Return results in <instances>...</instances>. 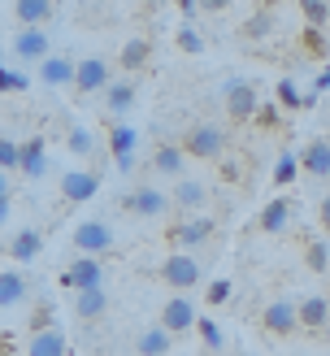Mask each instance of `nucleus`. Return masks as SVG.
<instances>
[{"mask_svg":"<svg viewBox=\"0 0 330 356\" xmlns=\"http://www.w3.org/2000/svg\"><path fill=\"white\" fill-rule=\"evenodd\" d=\"M165 239L174 243V252H187V248H200L213 239V218H200V213H191V218H179L170 230H165Z\"/></svg>","mask_w":330,"mask_h":356,"instance_id":"4","label":"nucleus"},{"mask_svg":"<svg viewBox=\"0 0 330 356\" xmlns=\"http://www.w3.org/2000/svg\"><path fill=\"white\" fill-rule=\"evenodd\" d=\"M156 278H161L165 287H174V291H191V287H200V261L187 257V252H170L161 265H156Z\"/></svg>","mask_w":330,"mask_h":356,"instance_id":"2","label":"nucleus"},{"mask_svg":"<svg viewBox=\"0 0 330 356\" xmlns=\"http://www.w3.org/2000/svg\"><path fill=\"white\" fill-rule=\"evenodd\" d=\"M204 200H208V191H204L200 178H179V183H174V204L179 209H200Z\"/></svg>","mask_w":330,"mask_h":356,"instance_id":"27","label":"nucleus"},{"mask_svg":"<svg viewBox=\"0 0 330 356\" xmlns=\"http://www.w3.org/2000/svg\"><path fill=\"white\" fill-rule=\"evenodd\" d=\"M261 326H265L270 334H291L295 326H300V313H295V300H270L265 309H261Z\"/></svg>","mask_w":330,"mask_h":356,"instance_id":"9","label":"nucleus"},{"mask_svg":"<svg viewBox=\"0 0 330 356\" xmlns=\"http://www.w3.org/2000/svg\"><path fill=\"white\" fill-rule=\"evenodd\" d=\"M9 213H13V195H0V226L9 222Z\"/></svg>","mask_w":330,"mask_h":356,"instance_id":"45","label":"nucleus"},{"mask_svg":"<svg viewBox=\"0 0 330 356\" xmlns=\"http://www.w3.org/2000/svg\"><path fill=\"white\" fill-rule=\"evenodd\" d=\"M113 226L109 222H100V218H87V222H79L74 226V248L83 257H100V252H109L113 248Z\"/></svg>","mask_w":330,"mask_h":356,"instance_id":"6","label":"nucleus"},{"mask_svg":"<svg viewBox=\"0 0 330 356\" xmlns=\"http://www.w3.org/2000/svg\"><path fill=\"white\" fill-rule=\"evenodd\" d=\"M322 226L330 230V195H326V200H322Z\"/></svg>","mask_w":330,"mask_h":356,"instance_id":"46","label":"nucleus"},{"mask_svg":"<svg viewBox=\"0 0 330 356\" xmlns=\"http://www.w3.org/2000/svg\"><path fill=\"white\" fill-rule=\"evenodd\" d=\"M113 83V70L104 57H83L74 65V92L79 96H104V87Z\"/></svg>","mask_w":330,"mask_h":356,"instance_id":"5","label":"nucleus"},{"mask_svg":"<svg viewBox=\"0 0 330 356\" xmlns=\"http://www.w3.org/2000/svg\"><path fill=\"white\" fill-rule=\"evenodd\" d=\"M300 9H304L308 26H326L330 22V5H326V0H300Z\"/></svg>","mask_w":330,"mask_h":356,"instance_id":"34","label":"nucleus"},{"mask_svg":"<svg viewBox=\"0 0 330 356\" xmlns=\"http://www.w3.org/2000/svg\"><path fill=\"white\" fill-rule=\"evenodd\" d=\"M274 31V13H256L248 17V35H270Z\"/></svg>","mask_w":330,"mask_h":356,"instance_id":"40","label":"nucleus"},{"mask_svg":"<svg viewBox=\"0 0 330 356\" xmlns=\"http://www.w3.org/2000/svg\"><path fill=\"white\" fill-rule=\"evenodd\" d=\"M26 74H17V70H9V65H0V92H26Z\"/></svg>","mask_w":330,"mask_h":356,"instance_id":"37","label":"nucleus"},{"mask_svg":"<svg viewBox=\"0 0 330 356\" xmlns=\"http://www.w3.org/2000/svg\"><path fill=\"white\" fill-rule=\"evenodd\" d=\"M196 330H200V339H204V348H208V352H222V348H226V339H222V330H217L213 317H200Z\"/></svg>","mask_w":330,"mask_h":356,"instance_id":"33","label":"nucleus"},{"mask_svg":"<svg viewBox=\"0 0 330 356\" xmlns=\"http://www.w3.org/2000/svg\"><path fill=\"white\" fill-rule=\"evenodd\" d=\"M170 348H174V334L161 330V326H148V330L135 334V352L139 356H170Z\"/></svg>","mask_w":330,"mask_h":356,"instance_id":"21","label":"nucleus"},{"mask_svg":"<svg viewBox=\"0 0 330 356\" xmlns=\"http://www.w3.org/2000/svg\"><path fill=\"white\" fill-rule=\"evenodd\" d=\"M135 104V79H113L104 87V109L109 113H126Z\"/></svg>","mask_w":330,"mask_h":356,"instance_id":"24","label":"nucleus"},{"mask_svg":"<svg viewBox=\"0 0 330 356\" xmlns=\"http://www.w3.org/2000/svg\"><path fill=\"white\" fill-rule=\"evenodd\" d=\"M26 356H69L65 348V334L57 326H48V330H35L31 334V343H26Z\"/></svg>","mask_w":330,"mask_h":356,"instance_id":"19","label":"nucleus"},{"mask_svg":"<svg viewBox=\"0 0 330 356\" xmlns=\"http://www.w3.org/2000/svg\"><path fill=\"white\" fill-rule=\"evenodd\" d=\"M48 48H52L48 26H17V35H13V52H17L22 61H44Z\"/></svg>","mask_w":330,"mask_h":356,"instance_id":"11","label":"nucleus"},{"mask_svg":"<svg viewBox=\"0 0 330 356\" xmlns=\"http://www.w3.org/2000/svg\"><path fill=\"white\" fill-rule=\"evenodd\" d=\"M222 104H226V118H231V122H252L256 109H261L256 87H252L248 79H226V87H222Z\"/></svg>","mask_w":330,"mask_h":356,"instance_id":"3","label":"nucleus"},{"mask_svg":"<svg viewBox=\"0 0 330 356\" xmlns=\"http://www.w3.org/2000/svg\"><path fill=\"white\" fill-rule=\"evenodd\" d=\"M22 165V144H17V139H9V135H0V170H17Z\"/></svg>","mask_w":330,"mask_h":356,"instance_id":"30","label":"nucleus"},{"mask_svg":"<svg viewBox=\"0 0 330 356\" xmlns=\"http://www.w3.org/2000/svg\"><path fill=\"white\" fill-rule=\"evenodd\" d=\"M278 109H304V92H300L291 79L278 83Z\"/></svg>","mask_w":330,"mask_h":356,"instance_id":"31","label":"nucleus"},{"mask_svg":"<svg viewBox=\"0 0 330 356\" xmlns=\"http://www.w3.org/2000/svg\"><path fill=\"white\" fill-rule=\"evenodd\" d=\"M0 195H9V170H0Z\"/></svg>","mask_w":330,"mask_h":356,"instance_id":"47","label":"nucleus"},{"mask_svg":"<svg viewBox=\"0 0 330 356\" xmlns=\"http://www.w3.org/2000/svg\"><path fill=\"white\" fill-rule=\"evenodd\" d=\"M204 300H208V305H222V300H231V282H226V278H217V282H208V291H204Z\"/></svg>","mask_w":330,"mask_h":356,"instance_id":"39","label":"nucleus"},{"mask_svg":"<svg viewBox=\"0 0 330 356\" xmlns=\"http://www.w3.org/2000/svg\"><path fill=\"white\" fill-rule=\"evenodd\" d=\"M313 92H317V96H322V92H330V65L322 70V74H317V79H313Z\"/></svg>","mask_w":330,"mask_h":356,"instance_id":"44","label":"nucleus"},{"mask_svg":"<svg viewBox=\"0 0 330 356\" xmlns=\"http://www.w3.org/2000/svg\"><path fill=\"white\" fill-rule=\"evenodd\" d=\"M183 152L200 156V161H217L226 152V131L217 122H196V127H187V135H183Z\"/></svg>","mask_w":330,"mask_h":356,"instance_id":"1","label":"nucleus"},{"mask_svg":"<svg viewBox=\"0 0 330 356\" xmlns=\"http://www.w3.org/2000/svg\"><path fill=\"white\" fill-rule=\"evenodd\" d=\"M200 322V313H196V305H191V296H170L165 305H161V317H156V326L161 330H170V334H183V330H191Z\"/></svg>","mask_w":330,"mask_h":356,"instance_id":"8","label":"nucleus"},{"mask_svg":"<svg viewBox=\"0 0 330 356\" xmlns=\"http://www.w3.org/2000/svg\"><path fill=\"white\" fill-rule=\"evenodd\" d=\"M231 0H200V13H226Z\"/></svg>","mask_w":330,"mask_h":356,"instance_id":"43","label":"nucleus"},{"mask_svg":"<svg viewBox=\"0 0 330 356\" xmlns=\"http://www.w3.org/2000/svg\"><path fill=\"white\" fill-rule=\"evenodd\" d=\"M300 170L308 178H330V139H313V144H304Z\"/></svg>","mask_w":330,"mask_h":356,"instance_id":"16","label":"nucleus"},{"mask_svg":"<svg viewBox=\"0 0 330 356\" xmlns=\"http://www.w3.org/2000/svg\"><path fill=\"white\" fill-rule=\"evenodd\" d=\"M304 52H313V57H326V35H322V26H308V31H304Z\"/></svg>","mask_w":330,"mask_h":356,"instance_id":"38","label":"nucleus"},{"mask_svg":"<svg viewBox=\"0 0 330 356\" xmlns=\"http://www.w3.org/2000/svg\"><path fill=\"white\" fill-rule=\"evenodd\" d=\"M61 287H69V291L104 287V270H100V261H96V257H79V261L61 274Z\"/></svg>","mask_w":330,"mask_h":356,"instance_id":"12","label":"nucleus"},{"mask_svg":"<svg viewBox=\"0 0 330 356\" xmlns=\"http://www.w3.org/2000/svg\"><path fill=\"white\" fill-rule=\"evenodd\" d=\"M13 13H17L22 26H48L57 5H52V0H13Z\"/></svg>","mask_w":330,"mask_h":356,"instance_id":"20","label":"nucleus"},{"mask_svg":"<svg viewBox=\"0 0 330 356\" xmlns=\"http://www.w3.org/2000/svg\"><path fill=\"white\" fill-rule=\"evenodd\" d=\"M261 127H278V104H261Z\"/></svg>","mask_w":330,"mask_h":356,"instance_id":"42","label":"nucleus"},{"mask_svg":"<svg viewBox=\"0 0 330 356\" xmlns=\"http://www.w3.org/2000/svg\"><path fill=\"white\" fill-rule=\"evenodd\" d=\"M40 252H44V230H35V226H22V230L9 239V257H13L17 265H31Z\"/></svg>","mask_w":330,"mask_h":356,"instance_id":"14","label":"nucleus"},{"mask_svg":"<svg viewBox=\"0 0 330 356\" xmlns=\"http://www.w3.org/2000/svg\"><path fill=\"white\" fill-rule=\"evenodd\" d=\"M135 144H139V135H135V127H126V122H117L109 131V156H113V165L122 174L135 170Z\"/></svg>","mask_w":330,"mask_h":356,"instance_id":"10","label":"nucleus"},{"mask_svg":"<svg viewBox=\"0 0 330 356\" xmlns=\"http://www.w3.org/2000/svg\"><path fill=\"white\" fill-rule=\"evenodd\" d=\"M48 144L40 135L35 139H26L22 144V165H17V174H26V178H44V170H48V152H44Z\"/></svg>","mask_w":330,"mask_h":356,"instance_id":"23","label":"nucleus"},{"mask_svg":"<svg viewBox=\"0 0 330 356\" xmlns=\"http://www.w3.org/2000/svg\"><path fill=\"white\" fill-rule=\"evenodd\" d=\"M0 65H5V61H0Z\"/></svg>","mask_w":330,"mask_h":356,"instance_id":"48","label":"nucleus"},{"mask_svg":"<svg viewBox=\"0 0 330 356\" xmlns=\"http://www.w3.org/2000/svg\"><path fill=\"white\" fill-rule=\"evenodd\" d=\"M287 222H291V200H287V195H274V200L261 209V218H256V226L265 230V235H278Z\"/></svg>","mask_w":330,"mask_h":356,"instance_id":"22","label":"nucleus"},{"mask_svg":"<svg viewBox=\"0 0 330 356\" xmlns=\"http://www.w3.org/2000/svg\"><path fill=\"white\" fill-rule=\"evenodd\" d=\"M183 161H187L183 144H156V148H152V174L183 178Z\"/></svg>","mask_w":330,"mask_h":356,"instance_id":"17","label":"nucleus"},{"mask_svg":"<svg viewBox=\"0 0 330 356\" xmlns=\"http://www.w3.org/2000/svg\"><path fill=\"white\" fill-rule=\"evenodd\" d=\"M174 9H179L187 22H196V17H200V0H174Z\"/></svg>","mask_w":330,"mask_h":356,"instance_id":"41","label":"nucleus"},{"mask_svg":"<svg viewBox=\"0 0 330 356\" xmlns=\"http://www.w3.org/2000/svg\"><path fill=\"white\" fill-rule=\"evenodd\" d=\"M74 313L83 322H96V317L109 313V291L104 287H87V291H74Z\"/></svg>","mask_w":330,"mask_h":356,"instance_id":"18","label":"nucleus"},{"mask_svg":"<svg viewBox=\"0 0 330 356\" xmlns=\"http://www.w3.org/2000/svg\"><path fill=\"white\" fill-rule=\"evenodd\" d=\"M304 261H308L317 274H326V270H330V252H326V243L313 239V243H308V252H304Z\"/></svg>","mask_w":330,"mask_h":356,"instance_id":"36","label":"nucleus"},{"mask_svg":"<svg viewBox=\"0 0 330 356\" xmlns=\"http://www.w3.org/2000/svg\"><path fill=\"white\" fill-rule=\"evenodd\" d=\"M291 178H295V152H283L274 165V187H287Z\"/></svg>","mask_w":330,"mask_h":356,"instance_id":"35","label":"nucleus"},{"mask_svg":"<svg viewBox=\"0 0 330 356\" xmlns=\"http://www.w3.org/2000/svg\"><path fill=\"white\" fill-rule=\"evenodd\" d=\"M148 57H152V44H148V40H126V44H122V52H117V61H122V70H126V74L144 70Z\"/></svg>","mask_w":330,"mask_h":356,"instance_id":"28","label":"nucleus"},{"mask_svg":"<svg viewBox=\"0 0 330 356\" xmlns=\"http://www.w3.org/2000/svg\"><path fill=\"white\" fill-rule=\"evenodd\" d=\"M295 313H300V330H326L330 326V300L326 296H304L295 305Z\"/></svg>","mask_w":330,"mask_h":356,"instance_id":"15","label":"nucleus"},{"mask_svg":"<svg viewBox=\"0 0 330 356\" xmlns=\"http://www.w3.org/2000/svg\"><path fill=\"white\" fill-rule=\"evenodd\" d=\"M100 191V178L92 170H65L61 174V195L69 204H83V200H92V195Z\"/></svg>","mask_w":330,"mask_h":356,"instance_id":"13","label":"nucleus"},{"mask_svg":"<svg viewBox=\"0 0 330 356\" xmlns=\"http://www.w3.org/2000/svg\"><path fill=\"white\" fill-rule=\"evenodd\" d=\"M117 204L126 209V213H139V218H165V213H170V195H165V191H156L152 183H144V187L126 191Z\"/></svg>","mask_w":330,"mask_h":356,"instance_id":"7","label":"nucleus"},{"mask_svg":"<svg viewBox=\"0 0 330 356\" xmlns=\"http://www.w3.org/2000/svg\"><path fill=\"white\" fill-rule=\"evenodd\" d=\"M26 300V278L17 270H0V309H13Z\"/></svg>","mask_w":330,"mask_h":356,"instance_id":"26","label":"nucleus"},{"mask_svg":"<svg viewBox=\"0 0 330 356\" xmlns=\"http://www.w3.org/2000/svg\"><path fill=\"white\" fill-rule=\"evenodd\" d=\"M174 44H179L183 52H191V57H196V52H204V40H200V31L191 26V22H183V26H179V35H174Z\"/></svg>","mask_w":330,"mask_h":356,"instance_id":"32","label":"nucleus"},{"mask_svg":"<svg viewBox=\"0 0 330 356\" xmlns=\"http://www.w3.org/2000/svg\"><path fill=\"white\" fill-rule=\"evenodd\" d=\"M65 148L74 152V156H92V152H96V135H92V127H83V122H69V127H65Z\"/></svg>","mask_w":330,"mask_h":356,"instance_id":"29","label":"nucleus"},{"mask_svg":"<svg viewBox=\"0 0 330 356\" xmlns=\"http://www.w3.org/2000/svg\"><path fill=\"white\" fill-rule=\"evenodd\" d=\"M40 79H44L48 87L74 83V61H69V57H44V61H40Z\"/></svg>","mask_w":330,"mask_h":356,"instance_id":"25","label":"nucleus"}]
</instances>
